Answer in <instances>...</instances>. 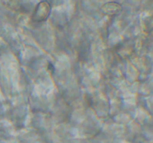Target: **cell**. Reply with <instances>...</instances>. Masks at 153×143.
I'll return each instance as SVG.
<instances>
[{"label":"cell","mask_w":153,"mask_h":143,"mask_svg":"<svg viewBox=\"0 0 153 143\" xmlns=\"http://www.w3.org/2000/svg\"><path fill=\"white\" fill-rule=\"evenodd\" d=\"M101 10L103 13L108 16H115L120 13L122 10V7L117 2H108L102 5Z\"/></svg>","instance_id":"obj_2"},{"label":"cell","mask_w":153,"mask_h":143,"mask_svg":"<svg viewBox=\"0 0 153 143\" xmlns=\"http://www.w3.org/2000/svg\"><path fill=\"white\" fill-rule=\"evenodd\" d=\"M51 4L49 1H43L39 2L35 6L31 15V20L36 23L45 22L50 15Z\"/></svg>","instance_id":"obj_1"},{"label":"cell","mask_w":153,"mask_h":143,"mask_svg":"<svg viewBox=\"0 0 153 143\" xmlns=\"http://www.w3.org/2000/svg\"><path fill=\"white\" fill-rule=\"evenodd\" d=\"M132 48L131 47V46H128V43H125V44L121 45L120 47L117 48V53L119 55H123V57H125L129 56L131 53V49Z\"/></svg>","instance_id":"obj_3"}]
</instances>
